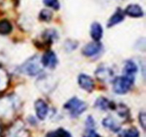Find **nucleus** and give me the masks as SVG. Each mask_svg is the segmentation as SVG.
<instances>
[{
	"mask_svg": "<svg viewBox=\"0 0 146 137\" xmlns=\"http://www.w3.org/2000/svg\"><path fill=\"white\" fill-rule=\"evenodd\" d=\"M83 137H100V135L95 131L94 129H93V130H87V134L83 136Z\"/></svg>",
	"mask_w": 146,
	"mask_h": 137,
	"instance_id": "obj_24",
	"label": "nucleus"
},
{
	"mask_svg": "<svg viewBox=\"0 0 146 137\" xmlns=\"http://www.w3.org/2000/svg\"><path fill=\"white\" fill-rule=\"evenodd\" d=\"M13 31V26L7 19L0 20V35H7Z\"/></svg>",
	"mask_w": 146,
	"mask_h": 137,
	"instance_id": "obj_14",
	"label": "nucleus"
},
{
	"mask_svg": "<svg viewBox=\"0 0 146 137\" xmlns=\"http://www.w3.org/2000/svg\"><path fill=\"white\" fill-rule=\"evenodd\" d=\"M102 49V45L100 41H93L88 43L82 49V53L86 57H93L100 53Z\"/></svg>",
	"mask_w": 146,
	"mask_h": 137,
	"instance_id": "obj_6",
	"label": "nucleus"
},
{
	"mask_svg": "<svg viewBox=\"0 0 146 137\" xmlns=\"http://www.w3.org/2000/svg\"><path fill=\"white\" fill-rule=\"evenodd\" d=\"M2 127L0 126V136L2 135Z\"/></svg>",
	"mask_w": 146,
	"mask_h": 137,
	"instance_id": "obj_25",
	"label": "nucleus"
},
{
	"mask_svg": "<svg viewBox=\"0 0 146 137\" xmlns=\"http://www.w3.org/2000/svg\"><path fill=\"white\" fill-rule=\"evenodd\" d=\"M35 109L37 118L40 120H44L48 114V106L45 101L42 99L36 100L35 103Z\"/></svg>",
	"mask_w": 146,
	"mask_h": 137,
	"instance_id": "obj_7",
	"label": "nucleus"
},
{
	"mask_svg": "<svg viewBox=\"0 0 146 137\" xmlns=\"http://www.w3.org/2000/svg\"><path fill=\"white\" fill-rule=\"evenodd\" d=\"M95 76L100 82H110L113 80L114 73L109 67H101L95 71Z\"/></svg>",
	"mask_w": 146,
	"mask_h": 137,
	"instance_id": "obj_8",
	"label": "nucleus"
},
{
	"mask_svg": "<svg viewBox=\"0 0 146 137\" xmlns=\"http://www.w3.org/2000/svg\"><path fill=\"white\" fill-rule=\"evenodd\" d=\"M43 3L45 6L55 10H58L60 8V3L58 0H43Z\"/></svg>",
	"mask_w": 146,
	"mask_h": 137,
	"instance_id": "obj_21",
	"label": "nucleus"
},
{
	"mask_svg": "<svg viewBox=\"0 0 146 137\" xmlns=\"http://www.w3.org/2000/svg\"><path fill=\"white\" fill-rule=\"evenodd\" d=\"M124 14L131 18H141L144 15V12L139 5L136 4H131L126 7Z\"/></svg>",
	"mask_w": 146,
	"mask_h": 137,
	"instance_id": "obj_9",
	"label": "nucleus"
},
{
	"mask_svg": "<svg viewBox=\"0 0 146 137\" xmlns=\"http://www.w3.org/2000/svg\"><path fill=\"white\" fill-rule=\"evenodd\" d=\"M139 122L141 127L144 130H145V121H146V116L145 112H140L139 114Z\"/></svg>",
	"mask_w": 146,
	"mask_h": 137,
	"instance_id": "obj_23",
	"label": "nucleus"
},
{
	"mask_svg": "<svg viewBox=\"0 0 146 137\" xmlns=\"http://www.w3.org/2000/svg\"><path fill=\"white\" fill-rule=\"evenodd\" d=\"M43 38L45 39V43L48 45L53 43V40L55 37H56V32L53 29H48L43 33Z\"/></svg>",
	"mask_w": 146,
	"mask_h": 137,
	"instance_id": "obj_17",
	"label": "nucleus"
},
{
	"mask_svg": "<svg viewBox=\"0 0 146 137\" xmlns=\"http://www.w3.org/2000/svg\"><path fill=\"white\" fill-rule=\"evenodd\" d=\"M116 109L115 110H117ZM118 114L120 117H123V118H129L130 117L129 110L126 108V106L123 104L119 105V109H118Z\"/></svg>",
	"mask_w": 146,
	"mask_h": 137,
	"instance_id": "obj_20",
	"label": "nucleus"
},
{
	"mask_svg": "<svg viewBox=\"0 0 146 137\" xmlns=\"http://www.w3.org/2000/svg\"><path fill=\"white\" fill-rule=\"evenodd\" d=\"M100 137H102V136H100Z\"/></svg>",
	"mask_w": 146,
	"mask_h": 137,
	"instance_id": "obj_26",
	"label": "nucleus"
},
{
	"mask_svg": "<svg viewBox=\"0 0 146 137\" xmlns=\"http://www.w3.org/2000/svg\"><path fill=\"white\" fill-rule=\"evenodd\" d=\"M86 103L78 98L77 97H73L64 105V108L66 110L70 112V114L72 117L76 118L81 115L83 112L87 109Z\"/></svg>",
	"mask_w": 146,
	"mask_h": 137,
	"instance_id": "obj_1",
	"label": "nucleus"
},
{
	"mask_svg": "<svg viewBox=\"0 0 146 137\" xmlns=\"http://www.w3.org/2000/svg\"><path fill=\"white\" fill-rule=\"evenodd\" d=\"M121 137H139V131L135 127H131L123 130L121 134Z\"/></svg>",
	"mask_w": 146,
	"mask_h": 137,
	"instance_id": "obj_19",
	"label": "nucleus"
},
{
	"mask_svg": "<svg viewBox=\"0 0 146 137\" xmlns=\"http://www.w3.org/2000/svg\"><path fill=\"white\" fill-rule=\"evenodd\" d=\"M45 137H72V136L63 128H59L56 130L47 133Z\"/></svg>",
	"mask_w": 146,
	"mask_h": 137,
	"instance_id": "obj_15",
	"label": "nucleus"
},
{
	"mask_svg": "<svg viewBox=\"0 0 146 137\" xmlns=\"http://www.w3.org/2000/svg\"><path fill=\"white\" fill-rule=\"evenodd\" d=\"M90 35L94 41H100L103 36V28L100 23L94 22L91 25Z\"/></svg>",
	"mask_w": 146,
	"mask_h": 137,
	"instance_id": "obj_10",
	"label": "nucleus"
},
{
	"mask_svg": "<svg viewBox=\"0 0 146 137\" xmlns=\"http://www.w3.org/2000/svg\"><path fill=\"white\" fill-rule=\"evenodd\" d=\"M102 124L104 127L112 130L113 132L118 133L121 130V127L118 126L117 122L111 117H108L106 118L103 119Z\"/></svg>",
	"mask_w": 146,
	"mask_h": 137,
	"instance_id": "obj_13",
	"label": "nucleus"
},
{
	"mask_svg": "<svg viewBox=\"0 0 146 137\" xmlns=\"http://www.w3.org/2000/svg\"><path fill=\"white\" fill-rule=\"evenodd\" d=\"M123 20H124V13L122 11L121 9L118 8L116 11L115 12L114 14L110 18L108 23H107V27L108 28H111V27L117 25L118 23H121Z\"/></svg>",
	"mask_w": 146,
	"mask_h": 137,
	"instance_id": "obj_11",
	"label": "nucleus"
},
{
	"mask_svg": "<svg viewBox=\"0 0 146 137\" xmlns=\"http://www.w3.org/2000/svg\"><path fill=\"white\" fill-rule=\"evenodd\" d=\"M137 72V66L131 60H128L125 62L123 70V74L124 76L135 78V74Z\"/></svg>",
	"mask_w": 146,
	"mask_h": 137,
	"instance_id": "obj_12",
	"label": "nucleus"
},
{
	"mask_svg": "<svg viewBox=\"0 0 146 137\" xmlns=\"http://www.w3.org/2000/svg\"><path fill=\"white\" fill-rule=\"evenodd\" d=\"M40 61H41L42 65L43 67H48L50 69L55 68L58 64V59H57L56 54L51 50L46 51L42 57Z\"/></svg>",
	"mask_w": 146,
	"mask_h": 137,
	"instance_id": "obj_4",
	"label": "nucleus"
},
{
	"mask_svg": "<svg viewBox=\"0 0 146 137\" xmlns=\"http://www.w3.org/2000/svg\"><path fill=\"white\" fill-rule=\"evenodd\" d=\"M52 18H53V13L48 9L42 10L40 13V15H39V19L44 22L50 21Z\"/></svg>",
	"mask_w": 146,
	"mask_h": 137,
	"instance_id": "obj_18",
	"label": "nucleus"
},
{
	"mask_svg": "<svg viewBox=\"0 0 146 137\" xmlns=\"http://www.w3.org/2000/svg\"><path fill=\"white\" fill-rule=\"evenodd\" d=\"M110 100L107 99L105 97H100L96 99L95 101L94 106L96 108H98L99 109L102 111H106L109 109V105H110Z\"/></svg>",
	"mask_w": 146,
	"mask_h": 137,
	"instance_id": "obj_16",
	"label": "nucleus"
},
{
	"mask_svg": "<svg viewBox=\"0 0 146 137\" xmlns=\"http://www.w3.org/2000/svg\"><path fill=\"white\" fill-rule=\"evenodd\" d=\"M95 127V121L94 120L93 117L91 115L88 116L86 120V130H93L94 129Z\"/></svg>",
	"mask_w": 146,
	"mask_h": 137,
	"instance_id": "obj_22",
	"label": "nucleus"
},
{
	"mask_svg": "<svg viewBox=\"0 0 146 137\" xmlns=\"http://www.w3.org/2000/svg\"><path fill=\"white\" fill-rule=\"evenodd\" d=\"M41 61L38 57L34 56L28 59L20 67V71L26 75L35 76L42 71Z\"/></svg>",
	"mask_w": 146,
	"mask_h": 137,
	"instance_id": "obj_2",
	"label": "nucleus"
},
{
	"mask_svg": "<svg viewBox=\"0 0 146 137\" xmlns=\"http://www.w3.org/2000/svg\"><path fill=\"white\" fill-rule=\"evenodd\" d=\"M135 78L123 75L113 80V91L118 95H124L131 89Z\"/></svg>",
	"mask_w": 146,
	"mask_h": 137,
	"instance_id": "obj_3",
	"label": "nucleus"
},
{
	"mask_svg": "<svg viewBox=\"0 0 146 137\" xmlns=\"http://www.w3.org/2000/svg\"><path fill=\"white\" fill-rule=\"evenodd\" d=\"M78 83L80 88L83 89V90L86 91L87 92L91 93L94 90V82L93 79L87 74H80L78 76Z\"/></svg>",
	"mask_w": 146,
	"mask_h": 137,
	"instance_id": "obj_5",
	"label": "nucleus"
}]
</instances>
